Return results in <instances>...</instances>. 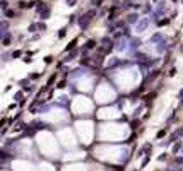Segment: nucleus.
<instances>
[{
    "label": "nucleus",
    "instance_id": "nucleus-1",
    "mask_svg": "<svg viewBox=\"0 0 183 171\" xmlns=\"http://www.w3.org/2000/svg\"><path fill=\"white\" fill-rule=\"evenodd\" d=\"M82 55V51L79 50V48H75V50H72V51H69V53H65V58H63V63L67 65V63H70V62H74L77 57H81Z\"/></svg>",
    "mask_w": 183,
    "mask_h": 171
},
{
    "label": "nucleus",
    "instance_id": "nucleus-2",
    "mask_svg": "<svg viewBox=\"0 0 183 171\" xmlns=\"http://www.w3.org/2000/svg\"><path fill=\"white\" fill-rule=\"evenodd\" d=\"M133 58H135L133 62H135L137 65H140V63H145V62L151 60V57H149L147 53H144V51H135V53H133Z\"/></svg>",
    "mask_w": 183,
    "mask_h": 171
},
{
    "label": "nucleus",
    "instance_id": "nucleus-3",
    "mask_svg": "<svg viewBox=\"0 0 183 171\" xmlns=\"http://www.w3.org/2000/svg\"><path fill=\"white\" fill-rule=\"evenodd\" d=\"M149 22H151V19H149V17H142V19L135 24V33H144V31L147 29Z\"/></svg>",
    "mask_w": 183,
    "mask_h": 171
},
{
    "label": "nucleus",
    "instance_id": "nucleus-4",
    "mask_svg": "<svg viewBox=\"0 0 183 171\" xmlns=\"http://www.w3.org/2000/svg\"><path fill=\"white\" fill-rule=\"evenodd\" d=\"M128 127H130L132 132H137L140 127H142V118H132V120L128 121Z\"/></svg>",
    "mask_w": 183,
    "mask_h": 171
},
{
    "label": "nucleus",
    "instance_id": "nucleus-5",
    "mask_svg": "<svg viewBox=\"0 0 183 171\" xmlns=\"http://www.w3.org/2000/svg\"><path fill=\"white\" fill-rule=\"evenodd\" d=\"M31 125H33L36 130H46V128H50V125H48L46 121H43V120H33L31 121Z\"/></svg>",
    "mask_w": 183,
    "mask_h": 171
},
{
    "label": "nucleus",
    "instance_id": "nucleus-6",
    "mask_svg": "<svg viewBox=\"0 0 183 171\" xmlns=\"http://www.w3.org/2000/svg\"><path fill=\"white\" fill-rule=\"evenodd\" d=\"M91 21H92V19H89L86 14H84L82 17H79V26H81V29H82V31L87 29V28H89V24H91Z\"/></svg>",
    "mask_w": 183,
    "mask_h": 171
},
{
    "label": "nucleus",
    "instance_id": "nucleus-7",
    "mask_svg": "<svg viewBox=\"0 0 183 171\" xmlns=\"http://www.w3.org/2000/svg\"><path fill=\"white\" fill-rule=\"evenodd\" d=\"M10 43H12V34L7 31V33L2 34V46H4V48H9Z\"/></svg>",
    "mask_w": 183,
    "mask_h": 171
},
{
    "label": "nucleus",
    "instance_id": "nucleus-8",
    "mask_svg": "<svg viewBox=\"0 0 183 171\" xmlns=\"http://www.w3.org/2000/svg\"><path fill=\"white\" fill-rule=\"evenodd\" d=\"M115 50H116V51L130 50V45L127 43V40H122V41H118V43H115Z\"/></svg>",
    "mask_w": 183,
    "mask_h": 171
},
{
    "label": "nucleus",
    "instance_id": "nucleus-9",
    "mask_svg": "<svg viewBox=\"0 0 183 171\" xmlns=\"http://www.w3.org/2000/svg\"><path fill=\"white\" fill-rule=\"evenodd\" d=\"M140 45H142V41L139 40V38H132V40H130V51H132V53L139 51Z\"/></svg>",
    "mask_w": 183,
    "mask_h": 171
},
{
    "label": "nucleus",
    "instance_id": "nucleus-10",
    "mask_svg": "<svg viewBox=\"0 0 183 171\" xmlns=\"http://www.w3.org/2000/svg\"><path fill=\"white\" fill-rule=\"evenodd\" d=\"M127 24H137L139 21H140V17H139V14H135V12H130L128 16H127Z\"/></svg>",
    "mask_w": 183,
    "mask_h": 171
},
{
    "label": "nucleus",
    "instance_id": "nucleus-11",
    "mask_svg": "<svg viewBox=\"0 0 183 171\" xmlns=\"http://www.w3.org/2000/svg\"><path fill=\"white\" fill-rule=\"evenodd\" d=\"M182 149H183V140H182V139H178V140L173 144L171 152H173V154H178V152H182Z\"/></svg>",
    "mask_w": 183,
    "mask_h": 171
},
{
    "label": "nucleus",
    "instance_id": "nucleus-12",
    "mask_svg": "<svg viewBox=\"0 0 183 171\" xmlns=\"http://www.w3.org/2000/svg\"><path fill=\"white\" fill-rule=\"evenodd\" d=\"M24 94H26V92H24L22 89L16 91V92H14V96H12V99L16 101V103H21V101L24 99Z\"/></svg>",
    "mask_w": 183,
    "mask_h": 171
},
{
    "label": "nucleus",
    "instance_id": "nucleus-13",
    "mask_svg": "<svg viewBox=\"0 0 183 171\" xmlns=\"http://www.w3.org/2000/svg\"><path fill=\"white\" fill-rule=\"evenodd\" d=\"M17 86H19L21 89H26L28 86H31V79H29V77H24V79H19V81H17Z\"/></svg>",
    "mask_w": 183,
    "mask_h": 171
},
{
    "label": "nucleus",
    "instance_id": "nucleus-14",
    "mask_svg": "<svg viewBox=\"0 0 183 171\" xmlns=\"http://www.w3.org/2000/svg\"><path fill=\"white\" fill-rule=\"evenodd\" d=\"M57 79H58V72H51V75L48 77V81H46V86L48 87H53V84H55Z\"/></svg>",
    "mask_w": 183,
    "mask_h": 171
},
{
    "label": "nucleus",
    "instance_id": "nucleus-15",
    "mask_svg": "<svg viewBox=\"0 0 183 171\" xmlns=\"http://www.w3.org/2000/svg\"><path fill=\"white\" fill-rule=\"evenodd\" d=\"M77 41H79V40H77V38H74V40H72L70 43L67 45V46H65V50H63V51H65V53H69V51L75 50V48H77Z\"/></svg>",
    "mask_w": 183,
    "mask_h": 171
},
{
    "label": "nucleus",
    "instance_id": "nucleus-16",
    "mask_svg": "<svg viewBox=\"0 0 183 171\" xmlns=\"http://www.w3.org/2000/svg\"><path fill=\"white\" fill-rule=\"evenodd\" d=\"M67 86H70V84H69V79H62V81L55 86V87H57L58 91H63V89H67Z\"/></svg>",
    "mask_w": 183,
    "mask_h": 171
},
{
    "label": "nucleus",
    "instance_id": "nucleus-17",
    "mask_svg": "<svg viewBox=\"0 0 183 171\" xmlns=\"http://www.w3.org/2000/svg\"><path fill=\"white\" fill-rule=\"evenodd\" d=\"M168 132H170V125L168 127H164V128H161V130L156 133V139H163V137H166L168 135Z\"/></svg>",
    "mask_w": 183,
    "mask_h": 171
},
{
    "label": "nucleus",
    "instance_id": "nucleus-18",
    "mask_svg": "<svg viewBox=\"0 0 183 171\" xmlns=\"http://www.w3.org/2000/svg\"><path fill=\"white\" fill-rule=\"evenodd\" d=\"M4 16L7 17V19H14V17H17V12L14 9H7L5 12H4Z\"/></svg>",
    "mask_w": 183,
    "mask_h": 171
},
{
    "label": "nucleus",
    "instance_id": "nucleus-19",
    "mask_svg": "<svg viewBox=\"0 0 183 171\" xmlns=\"http://www.w3.org/2000/svg\"><path fill=\"white\" fill-rule=\"evenodd\" d=\"M50 14H51V10H50V7H45V9L40 12V16H41V19H48L50 17Z\"/></svg>",
    "mask_w": 183,
    "mask_h": 171
},
{
    "label": "nucleus",
    "instance_id": "nucleus-20",
    "mask_svg": "<svg viewBox=\"0 0 183 171\" xmlns=\"http://www.w3.org/2000/svg\"><path fill=\"white\" fill-rule=\"evenodd\" d=\"M10 53H12V60H17L21 57H24V51L22 50H14V51H10Z\"/></svg>",
    "mask_w": 183,
    "mask_h": 171
},
{
    "label": "nucleus",
    "instance_id": "nucleus-21",
    "mask_svg": "<svg viewBox=\"0 0 183 171\" xmlns=\"http://www.w3.org/2000/svg\"><path fill=\"white\" fill-rule=\"evenodd\" d=\"M164 38H163V34L161 33H157V34H154L152 38H151V43H161Z\"/></svg>",
    "mask_w": 183,
    "mask_h": 171
},
{
    "label": "nucleus",
    "instance_id": "nucleus-22",
    "mask_svg": "<svg viewBox=\"0 0 183 171\" xmlns=\"http://www.w3.org/2000/svg\"><path fill=\"white\" fill-rule=\"evenodd\" d=\"M43 74H45V72H33V74H29L28 77H29L31 81H38L41 75H43Z\"/></svg>",
    "mask_w": 183,
    "mask_h": 171
},
{
    "label": "nucleus",
    "instance_id": "nucleus-23",
    "mask_svg": "<svg viewBox=\"0 0 183 171\" xmlns=\"http://www.w3.org/2000/svg\"><path fill=\"white\" fill-rule=\"evenodd\" d=\"M2 60H4V63H7L9 60H12V53H7V51H4V53H2Z\"/></svg>",
    "mask_w": 183,
    "mask_h": 171
},
{
    "label": "nucleus",
    "instance_id": "nucleus-24",
    "mask_svg": "<svg viewBox=\"0 0 183 171\" xmlns=\"http://www.w3.org/2000/svg\"><path fill=\"white\" fill-rule=\"evenodd\" d=\"M43 60H45V63H46V65H50V63H53V62H55V57H53V55H46Z\"/></svg>",
    "mask_w": 183,
    "mask_h": 171
},
{
    "label": "nucleus",
    "instance_id": "nucleus-25",
    "mask_svg": "<svg viewBox=\"0 0 183 171\" xmlns=\"http://www.w3.org/2000/svg\"><path fill=\"white\" fill-rule=\"evenodd\" d=\"M176 67H171V69H170V70H168V74H166V77H174V75H176Z\"/></svg>",
    "mask_w": 183,
    "mask_h": 171
},
{
    "label": "nucleus",
    "instance_id": "nucleus-26",
    "mask_svg": "<svg viewBox=\"0 0 183 171\" xmlns=\"http://www.w3.org/2000/svg\"><path fill=\"white\" fill-rule=\"evenodd\" d=\"M168 24H170V19H159V21H157V26H159V28L168 26Z\"/></svg>",
    "mask_w": 183,
    "mask_h": 171
},
{
    "label": "nucleus",
    "instance_id": "nucleus-27",
    "mask_svg": "<svg viewBox=\"0 0 183 171\" xmlns=\"http://www.w3.org/2000/svg\"><path fill=\"white\" fill-rule=\"evenodd\" d=\"M171 55H166V57H164V60H163V69L164 67H166V65H168V63H171Z\"/></svg>",
    "mask_w": 183,
    "mask_h": 171
},
{
    "label": "nucleus",
    "instance_id": "nucleus-28",
    "mask_svg": "<svg viewBox=\"0 0 183 171\" xmlns=\"http://www.w3.org/2000/svg\"><path fill=\"white\" fill-rule=\"evenodd\" d=\"M0 7H2V10L5 12V10L9 9V2H7V0H2V2H0Z\"/></svg>",
    "mask_w": 183,
    "mask_h": 171
},
{
    "label": "nucleus",
    "instance_id": "nucleus-29",
    "mask_svg": "<svg viewBox=\"0 0 183 171\" xmlns=\"http://www.w3.org/2000/svg\"><path fill=\"white\" fill-rule=\"evenodd\" d=\"M36 29H38V22H33V24H29V28H28L29 33H34Z\"/></svg>",
    "mask_w": 183,
    "mask_h": 171
},
{
    "label": "nucleus",
    "instance_id": "nucleus-30",
    "mask_svg": "<svg viewBox=\"0 0 183 171\" xmlns=\"http://www.w3.org/2000/svg\"><path fill=\"white\" fill-rule=\"evenodd\" d=\"M65 34H67V28H62L58 31V38H65Z\"/></svg>",
    "mask_w": 183,
    "mask_h": 171
},
{
    "label": "nucleus",
    "instance_id": "nucleus-31",
    "mask_svg": "<svg viewBox=\"0 0 183 171\" xmlns=\"http://www.w3.org/2000/svg\"><path fill=\"white\" fill-rule=\"evenodd\" d=\"M101 4H103V0H91V5H92V7H99Z\"/></svg>",
    "mask_w": 183,
    "mask_h": 171
},
{
    "label": "nucleus",
    "instance_id": "nucleus-32",
    "mask_svg": "<svg viewBox=\"0 0 183 171\" xmlns=\"http://www.w3.org/2000/svg\"><path fill=\"white\" fill-rule=\"evenodd\" d=\"M38 31H46V24L45 22H38Z\"/></svg>",
    "mask_w": 183,
    "mask_h": 171
},
{
    "label": "nucleus",
    "instance_id": "nucleus-33",
    "mask_svg": "<svg viewBox=\"0 0 183 171\" xmlns=\"http://www.w3.org/2000/svg\"><path fill=\"white\" fill-rule=\"evenodd\" d=\"M174 162H176V164H183V156H182V158L176 156V158H174Z\"/></svg>",
    "mask_w": 183,
    "mask_h": 171
},
{
    "label": "nucleus",
    "instance_id": "nucleus-34",
    "mask_svg": "<svg viewBox=\"0 0 183 171\" xmlns=\"http://www.w3.org/2000/svg\"><path fill=\"white\" fill-rule=\"evenodd\" d=\"M75 2H77V0H67V5H70V7H74V5H75Z\"/></svg>",
    "mask_w": 183,
    "mask_h": 171
},
{
    "label": "nucleus",
    "instance_id": "nucleus-35",
    "mask_svg": "<svg viewBox=\"0 0 183 171\" xmlns=\"http://www.w3.org/2000/svg\"><path fill=\"white\" fill-rule=\"evenodd\" d=\"M157 159H159V161H164V159H168V154H163V156H159Z\"/></svg>",
    "mask_w": 183,
    "mask_h": 171
},
{
    "label": "nucleus",
    "instance_id": "nucleus-36",
    "mask_svg": "<svg viewBox=\"0 0 183 171\" xmlns=\"http://www.w3.org/2000/svg\"><path fill=\"white\" fill-rule=\"evenodd\" d=\"M166 171H183L182 168H168Z\"/></svg>",
    "mask_w": 183,
    "mask_h": 171
},
{
    "label": "nucleus",
    "instance_id": "nucleus-37",
    "mask_svg": "<svg viewBox=\"0 0 183 171\" xmlns=\"http://www.w3.org/2000/svg\"><path fill=\"white\" fill-rule=\"evenodd\" d=\"M182 98H183V87L178 91V99H182Z\"/></svg>",
    "mask_w": 183,
    "mask_h": 171
},
{
    "label": "nucleus",
    "instance_id": "nucleus-38",
    "mask_svg": "<svg viewBox=\"0 0 183 171\" xmlns=\"http://www.w3.org/2000/svg\"><path fill=\"white\" fill-rule=\"evenodd\" d=\"M178 51H180V53H182V55H183V43H182V45H180V46H178Z\"/></svg>",
    "mask_w": 183,
    "mask_h": 171
},
{
    "label": "nucleus",
    "instance_id": "nucleus-39",
    "mask_svg": "<svg viewBox=\"0 0 183 171\" xmlns=\"http://www.w3.org/2000/svg\"><path fill=\"white\" fill-rule=\"evenodd\" d=\"M178 108H183V98L180 99V104H178Z\"/></svg>",
    "mask_w": 183,
    "mask_h": 171
},
{
    "label": "nucleus",
    "instance_id": "nucleus-40",
    "mask_svg": "<svg viewBox=\"0 0 183 171\" xmlns=\"http://www.w3.org/2000/svg\"><path fill=\"white\" fill-rule=\"evenodd\" d=\"M182 156H183V149H182Z\"/></svg>",
    "mask_w": 183,
    "mask_h": 171
},
{
    "label": "nucleus",
    "instance_id": "nucleus-41",
    "mask_svg": "<svg viewBox=\"0 0 183 171\" xmlns=\"http://www.w3.org/2000/svg\"><path fill=\"white\" fill-rule=\"evenodd\" d=\"M173 2H178V0H173Z\"/></svg>",
    "mask_w": 183,
    "mask_h": 171
}]
</instances>
